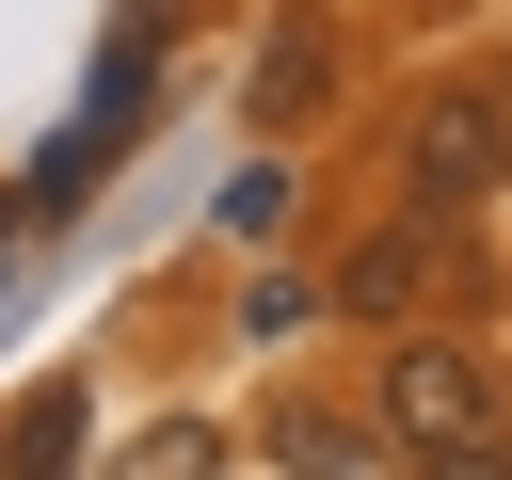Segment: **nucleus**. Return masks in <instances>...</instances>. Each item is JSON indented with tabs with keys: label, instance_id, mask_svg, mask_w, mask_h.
I'll return each instance as SVG.
<instances>
[{
	"label": "nucleus",
	"instance_id": "1",
	"mask_svg": "<svg viewBox=\"0 0 512 480\" xmlns=\"http://www.w3.org/2000/svg\"><path fill=\"white\" fill-rule=\"evenodd\" d=\"M384 448L400 464H448V480H496L512 464V400L464 336H400L384 352Z\"/></svg>",
	"mask_w": 512,
	"mask_h": 480
},
{
	"label": "nucleus",
	"instance_id": "2",
	"mask_svg": "<svg viewBox=\"0 0 512 480\" xmlns=\"http://www.w3.org/2000/svg\"><path fill=\"white\" fill-rule=\"evenodd\" d=\"M496 176H512V64H480V80H432V96L400 112V208L464 224Z\"/></svg>",
	"mask_w": 512,
	"mask_h": 480
},
{
	"label": "nucleus",
	"instance_id": "3",
	"mask_svg": "<svg viewBox=\"0 0 512 480\" xmlns=\"http://www.w3.org/2000/svg\"><path fill=\"white\" fill-rule=\"evenodd\" d=\"M432 272H448V224H432V208H400V224H368V240L320 272V304L384 336V320H416V304H432Z\"/></svg>",
	"mask_w": 512,
	"mask_h": 480
},
{
	"label": "nucleus",
	"instance_id": "4",
	"mask_svg": "<svg viewBox=\"0 0 512 480\" xmlns=\"http://www.w3.org/2000/svg\"><path fill=\"white\" fill-rule=\"evenodd\" d=\"M256 448H272V464H320V480H352V464H384V432H352L336 400H272V416H256Z\"/></svg>",
	"mask_w": 512,
	"mask_h": 480
},
{
	"label": "nucleus",
	"instance_id": "5",
	"mask_svg": "<svg viewBox=\"0 0 512 480\" xmlns=\"http://www.w3.org/2000/svg\"><path fill=\"white\" fill-rule=\"evenodd\" d=\"M320 96H336V32H320V16H288V48H272V80H256V112H272V128H304Z\"/></svg>",
	"mask_w": 512,
	"mask_h": 480
},
{
	"label": "nucleus",
	"instance_id": "6",
	"mask_svg": "<svg viewBox=\"0 0 512 480\" xmlns=\"http://www.w3.org/2000/svg\"><path fill=\"white\" fill-rule=\"evenodd\" d=\"M128 464H160V480H192V464H224V432H208V416H160V432H128Z\"/></svg>",
	"mask_w": 512,
	"mask_h": 480
}]
</instances>
